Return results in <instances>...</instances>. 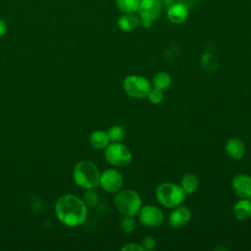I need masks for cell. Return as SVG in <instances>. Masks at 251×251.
<instances>
[{
	"instance_id": "6da1fadb",
	"label": "cell",
	"mask_w": 251,
	"mask_h": 251,
	"mask_svg": "<svg viewBox=\"0 0 251 251\" xmlns=\"http://www.w3.org/2000/svg\"><path fill=\"white\" fill-rule=\"evenodd\" d=\"M55 213L61 223L68 226H78L87 218V206L74 194L60 196L55 204Z\"/></svg>"
},
{
	"instance_id": "7a4b0ae2",
	"label": "cell",
	"mask_w": 251,
	"mask_h": 251,
	"mask_svg": "<svg viewBox=\"0 0 251 251\" xmlns=\"http://www.w3.org/2000/svg\"><path fill=\"white\" fill-rule=\"evenodd\" d=\"M100 174L98 167L90 161H80L75 164L73 170V177L75 184L84 189L97 187Z\"/></svg>"
},
{
	"instance_id": "3957f363",
	"label": "cell",
	"mask_w": 251,
	"mask_h": 251,
	"mask_svg": "<svg viewBox=\"0 0 251 251\" xmlns=\"http://www.w3.org/2000/svg\"><path fill=\"white\" fill-rule=\"evenodd\" d=\"M157 201L164 207L173 209L181 205L186 197L185 192L179 184L165 181L160 183L155 191Z\"/></svg>"
},
{
	"instance_id": "277c9868",
	"label": "cell",
	"mask_w": 251,
	"mask_h": 251,
	"mask_svg": "<svg viewBox=\"0 0 251 251\" xmlns=\"http://www.w3.org/2000/svg\"><path fill=\"white\" fill-rule=\"evenodd\" d=\"M114 205L122 215L134 217L142 206V199L134 189H121L114 197Z\"/></svg>"
},
{
	"instance_id": "5b68a950",
	"label": "cell",
	"mask_w": 251,
	"mask_h": 251,
	"mask_svg": "<svg viewBox=\"0 0 251 251\" xmlns=\"http://www.w3.org/2000/svg\"><path fill=\"white\" fill-rule=\"evenodd\" d=\"M125 92L131 98L143 99L146 98L152 88L151 81L140 75H126L123 81Z\"/></svg>"
},
{
	"instance_id": "8992f818",
	"label": "cell",
	"mask_w": 251,
	"mask_h": 251,
	"mask_svg": "<svg viewBox=\"0 0 251 251\" xmlns=\"http://www.w3.org/2000/svg\"><path fill=\"white\" fill-rule=\"evenodd\" d=\"M104 150L106 161L113 167H126L132 160L131 151L122 142H110Z\"/></svg>"
},
{
	"instance_id": "52a82bcc",
	"label": "cell",
	"mask_w": 251,
	"mask_h": 251,
	"mask_svg": "<svg viewBox=\"0 0 251 251\" xmlns=\"http://www.w3.org/2000/svg\"><path fill=\"white\" fill-rule=\"evenodd\" d=\"M139 223L146 227H157L164 223L165 216L163 211L155 205L141 206L137 213Z\"/></svg>"
},
{
	"instance_id": "ba28073f",
	"label": "cell",
	"mask_w": 251,
	"mask_h": 251,
	"mask_svg": "<svg viewBox=\"0 0 251 251\" xmlns=\"http://www.w3.org/2000/svg\"><path fill=\"white\" fill-rule=\"evenodd\" d=\"M161 4L159 0H141L138 7V15L143 27H149L152 23L158 19L161 13Z\"/></svg>"
},
{
	"instance_id": "9c48e42d",
	"label": "cell",
	"mask_w": 251,
	"mask_h": 251,
	"mask_svg": "<svg viewBox=\"0 0 251 251\" xmlns=\"http://www.w3.org/2000/svg\"><path fill=\"white\" fill-rule=\"evenodd\" d=\"M124 184V177L122 174L115 168L106 169L100 174L99 185L109 193H117L122 189Z\"/></svg>"
},
{
	"instance_id": "30bf717a",
	"label": "cell",
	"mask_w": 251,
	"mask_h": 251,
	"mask_svg": "<svg viewBox=\"0 0 251 251\" xmlns=\"http://www.w3.org/2000/svg\"><path fill=\"white\" fill-rule=\"evenodd\" d=\"M232 190L238 198L251 199V176L238 174L231 180Z\"/></svg>"
},
{
	"instance_id": "8fae6325",
	"label": "cell",
	"mask_w": 251,
	"mask_h": 251,
	"mask_svg": "<svg viewBox=\"0 0 251 251\" xmlns=\"http://www.w3.org/2000/svg\"><path fill=\"white\" fill-rule=\"evenodd\" d=\"M191 219V211L186 206H177L173 208L169 215V225L174 228H179L187 225Z\"/></svg>"
},
{
	"instance_id": "7c38bea8",
	"label": "cell",
	"mask_w": 251,
	"mask_h": 251,
	"mask_svg": "<svg viewBox=\"0 0 251 251\" xmlns=\"http://www.w3.org/2000/svg\"><path fill=\"white\" fill-rule=\"evenodd\" d=\"M225 150L226 155L232 160H240L246 153V147L242 139L238 137H230L227 139Z\"/></svg>"
},
{
	"instance_id": "4fadbf2b",
	"label": "cell",
	"mask_w": 251,
	"mask_h": 251,
	"mask_svg": "<svg viewBox=\"0 0 251 251\" xmlns=\"http://www.w3.org/2000/svg\"><path fill=\"white\" fill-rule=\"evenodd\" d=\"M167 17L173 24H182L188 17V8L180 2L174 3L167 9Z\"/></svg>"
},
{
	"instance_id": "5bb4252c",
	"label": "cell",
	"mask_w": 251,
	"mask_h": 251,
	"mask_svg": "<svg viewBox=\"0 0 251 251\" xmlns=\"http://www.w3.org/2000/svg\"><path fill=\"white\" fill-rule=\"evenodd\" d=\"M232 213L237 221H246L251 218V199L239 198L233 206Z\"/></svg>"
},
{
	"instance_id": "9a60e30c",
	"label": "cell",
	"mask_w": 251,
	"mask_h": 251,
	"mask_svg": "<svg viewBox=\"0 0 251 251\" xmlns=\"http://www.w3.org/2000/svg\"><path fill=\"white\" fill-rule=\"evenodd\" d=\"M110 143L107 131L104 130H94L89 136V144L95 150H102L107 147Z\"/></svg>"
},
{
	"instance_id": "2e32d148",
	"label": "cell",
	"mask_w": 251,
	"mask_h": 251,
	"mask_svg": "<svg viewBox=\"0 0 251 251\" xmlns=\"http://www.w3.org/2000/svg\"><path fill=\"white\" fill-rule=\"evenodd\" d=\"M151 84H152V87H155L164 91L170 88L172 84V76L167 72L160 71L153 75Z\"/></svg>"
},
{
	"instance_id": "e0dca14e",
	"label": "cell",
	"mask_w": 251,
	"mask_h": 251,
	"mask_svg": "<svg viewBox=\"0 0 251 251\" xmlns=\"http://www.w3.org/2000/svg\"><path fill=\"white\" fill-rule=\"evenodd\" d=\"M199 178L197 177V176L193 175V174H186L181 177L180 180V186L183 189V191L185 192V194H192L194 193L198 187H199Z\"/></svg>"
},
{
	"instance_id": "ac0fdd59",
	"label": "cell",
	"mask_w": 251,
	"mask_h": 251,
	"mask_svg": "<svg viewBox=\"0 0 251 251\" xmlns=\"http://www.w3.org/2000/svg\"><path fill=\"white\" fill-rule=\"evenodd\" d=\"M118 26L123 31H131L138 25V19L132 14H125L118 19Z\"/></svg>"
},
{
	"instance_id": "d6986e66",
	"label": "cell",
	"mask_w": 251,
	"mask_h": 251,
	"mask_svg": "<svg viewBox=\"0 0 251 251\" xmlns=\"http://www.w3.org/2000/svg\"><path fill=\"white\" fill-rule=\"evenodd\" d=\"M107 134L110 142H122L126 135V130L122 125H114L107 130Z\"/></svg>"
},
{
	"instance_id": "ffe728a7",
	"label": "cell",
	"mask_w": 251,
	"mask_h": 251,
	"mask_svg": "<svg viewBox=\"0 0 251 251\" xmlns=\"http://www.w3.org/2000/svg\"><path fill=\"white\" fill-rule=\"evenodd\" d=\"M200 62L202 67L208 72H215L218 70V67H219L218 59L210 52H205L204 54H202Z\"/></svg>"
},
{
	"instance_id": "44dd1931",
	"label": "cell",
	"mask_w": 251,
	"mask_h": 251,
	"mask_svg": "<svg viewBox=\"0 0 251 251\" xmlns=\"http://www.w3.org/2000/svg\"><path fill=\"white\" fill-rule=\"evenodd\" d=\"M141 0H116L118 8L125 14H133L137 12Z\"/></svg>"
},
{
	"instance_id": "7402d4cb",
	"label": "cell",
	"mask_w": 251,
	"mask_h": 251,
	"mask_svg": "<svg viewBox=\"0 0 251 251\" xmlns=\"http://www.w3.org/2000/svg\"><path fill=\"white\" fill-rule=\"evenodd\" d=\"M82 200L87 207H93L99 202V195L94 190V188H88L85 189Z\"/></svg>"
},
{
	"instance_id": "603a6c76",
	"label": "cell",
	"mask_w": 251,
	"mask_h": 251,
	"mask_svg": "<svg viewBox=\"0 0 251 251\" xmlns=\"http://www.w3.org/2000/svg\"><path fill=\"white\" fill-rule=\"evenodd\" d=\"M149 102L153 105H158V104H161L163 101H164V93L162 90L158 89V88H155V87H152L146 97Z\"/></svg>"
},
{
	"instance_id": "cb8c5ba5",
	"label": "cell",
	"mask_w": 251,
	"mask_h": 251,
	"mask_svg": "<svg viewBox=\"0 0 251 251\" xmlns=\"http://www.w3.org/2000/svg\"><path fill=\"white\" fill-rule=\"evenodd\" d=\"M136 227V222L131 216H124L121 221V228L126 233H131Z\"/></svg>"
},
{
	"instance_id": "d4e9b609",
	"label": "cell",
	"mask_w": 251,
	"mask_h": 251,
	"mask_svg": "<svg viewBox=\"0 0 251 251\" xmlns=\"http://www.w3.org/2000/svg\"><path fill=\"white\" fill-rule=\"evenodd\" d=\"M157 242L153 236H145L142 238L141 246L143 247L144 251H152L156 248Z\"/></svg>"
},
{
	"instance_id": "484cf974",
	"label": "cell",
	"mask_w": 251,
	"mask_h": 251,
	"mask_svg": "<svg viewBox=\"0 0 251 251\" xmlns=\"http://www.w3.org/2000/svg\"><path fill=\"white\" fill-rule=\"evenodd\" d=\"M122 251H144L141 244H137L135 242H130L125 244L122 248Z\"/></svg>"
},
{
	"instance_id": "4316f807",
	"label": "cell",
	"mask_w": 251,
	"mask_h": 251,
	"mask_svg": "<svg viewBox=\"0 0 251 251\" xmlns=\"http://www.w3.org/2000/svg\"><path fill=\"white\" fill-rule=\"evenodd\" d=\"M7 31V25L3 20H0V37H2Z\"/></svg>"
},
{
	"instance_id": "83f0119b",
	"label": "cell",
	"mask_w": 251,
	"mask_h": 251,
	"mask_svg": "<svg viewBox=\"0 0 251 251\" xmlns=\"http://www.w3.org/2000/svg\"><path fill=\"white\" fill-rule=\"evenodd\" d=\"M180 3L183 4L186 8H189L196 3V0H180Z\"/></svg>"
},
{
	"instance_id": "f1b7e54d",
	"label": "cell",
	"mask_w": 251,
	"mask_h": 251,
	"mask_svg": "<svg viewBox=\"0 0 251 251\" xmlns=\"http://www.w3.org/2000/svg\"><path fill=\"white\" fill-rule=\"evenodd\" d=\"M159 2H160V4H161V7L164 6V7H166L167 9H168L172 4L175 3L174 0H159Z\"/></svg>"
}]
</instances>
